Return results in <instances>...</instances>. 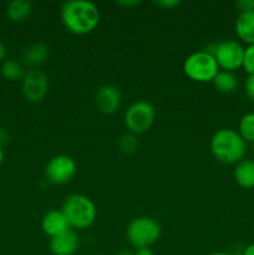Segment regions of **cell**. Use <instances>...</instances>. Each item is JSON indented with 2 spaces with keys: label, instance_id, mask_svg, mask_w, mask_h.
<instances>
[{
  "label": "cell",
  "instance_id": "1",
  "mask_svg": "<svg viewBox=\"0 0 254 255\" xmlns=\"http://www.w3.org/2000/svg\"><path fill=\"white\" fill-rule=\"evenodd\" d=\"M61 20L72 34H89L100 21L99 7L87 0H70L62 4Z\"/></svg>",
  "mask_w": 254,
  "mask_h": 255
},
{
  "label": "cell",
  "instance_id": "2",
  "mask_svg": "<svg viewBox=\"0 0 254 255\" xmlns=\"http://www.w3.org/2000/svg\"><path fill=\"white\" fill-rule=\"evenodd\" d=\"M211 151L219 162L237 164L244 159L247 153V142L239 132L231 128H221L212 136Z\"/></svg>",
  "mask_w": 254,
  "mask_h": 255
},
{
  "label": "cell",
  "instance_id": "3",
  "mask_svg": "<svg viewBox=\"0 0 254 255\" xmlns=\"http://www.w3.org/2000/svg\"><path fill=\"white\" fill-rule=\"evenodd\" d=\"M70 228L86 229L96 219V206L84 194H71L64 201L61 208Z\"/></svg>",
  "mask_w": 254,
  "mask_h": 255
},
{
  "label": "cell",
  "instance_id": "4",
  "mask_svg": "<svg viewBox=\"0 0 254 255\" xmlns=\"http://www.w3.org/2000/svg\"><path fill=\"white\" fill-rule=\"evenodd\" d=\"M161 227L158 222L151 217H137L129 222L126 229L127 241L133 248H149L158 241Z\"/></svg>",
  "mask_w": 254,
  "mask_h": 255
},
{
  "label": "cell",
  "instance_id": "5",
  "mask_svg": "<svg viewBox=\"0 0 254 255\" xmlns=\"http://www.w3.org/2000/svg\"><path fill=\"white\" fill-rule=\"evenodd\" d=\"M184 74L197 82L213 81L218 74L219 66L212 54L206 50L196 51L189 55L183 64Z\"/></svg>",
  "mask_w": 254,
  "mask_h": 255
},
{
  "label": "cell",
  "instance_id": "6",
  "mask_svg": "<svg viewBox=\"0 0 254 255\" xmlns=\"http://www.w3.org/2000/svg\"><path fill=\"white\" fill-rule=\"evenodd\" d=\"M206 51L213 55L218 66L224 71L233 72L243 66L244 47L236 40H224L218 44H212Z\"/></svg>",
  "mask_w": 254,
  "mask_h": 255
},
{
  "label": "cell",
  "instance_id": "7",
  "mask_svg": "<svg viewBox=\"0 0 254 255\" xmlns=\"http://www.w3.org/2000/svg\"><path fill=\"white\" fill-rule=\"evenodd\" d=\"M156 120V110L144 100L134 101L125 112V125L133 134L148 131Z\"/></svg>",
  "mask_w": 254,
  "mask_h": 255
},
{
  "label": "cell",
  "instance_id": "8",
  "mask_svg": "<svg viewBox=\"0 0 254 255\" xmlns=\"http://www.w3.org/2000/svg\"><path fill=\"white\" fill-rule=\"evenodd\" d=\"M76 162L66 154L55 156L47 162L45 168V177L52 184H65L71 181L76 174Z\"/></svg>",
  "mask_w": 254,
  "mask_h": 255
},
{
  "label": "cell",
  "instance_id": "9",
  "mask_svg": "<svg viewBox=\"0 0 254 255\" xmlns=\"http://www.w3.org/2000/svg\"><path fill=\"white\" fill-rule=\"evenodd\" d=\"M47 89H49V80L41 70L31 69L25 72L24 77L21 79V91L27 101H41L47 94Z\"/></svg>",
  "mask_w": 254,
  "mask_h": 255
},
{
  "label": "cell",
  "instance_id": "10",
  "mask_svg": "<svg viewBox=\"0 0 254 255\" xmlns=\"http://www.w3.org/2000/svg\"><path fill=\"white\" fill-rule=\"evenodd\" d=\"M121 104V94L114 85H102L95 95V106L101 114L111 115L117 111Z\"/></svg>",
  "mask_w": 254,
  "mask_h": 255
},
{
  "label": "cell",
  "instance_id": "11",
  "mask_svg": "<svg viewBox=\"0 0 254 255\" xmlns=\"http://www.w3.org/2000/svg\"><path fill=\"white\" fill-rule=\"evenodd\" d=\"M80 246L79 234L72 229L50 239L49 248L54 255H74Z\"/></svg>",
  "mask_w": 254,
  "mask_h": 255
},
{
  "label": "cell",
  "instance_id": "12",
  "mask_svg": "<svg viewBox=\"0 0 254 255\" xmlns=\"http://www.w3.org/2000/svg\"><path fill=\"white\" fill-rule=\"evenodd\" d=\"M41 227L44 233L50 238L59 236L70 229L65 214L62 213V211H57V209H52L45 214L41 221Z\"/></svg>",
  "mask_w": 254,
  "mask_h": 255
},
{
  "label": "cell",
  "instance_id": "13",
  "mask_svg": "<svg viewBox=\"0 0 254 255\" xmlns=\"http://www.w3.org/2000/svg\"><path fill=\"white\" fill-rule=\"evenodd\" d=\"M233 176L242 188H254V159H242L236 164Z\"/></svg>",
  "mask_w": 254,
  "mask_h": 255
},
{
  "label": "cell",
  "instance_id": "14",
  "mask_svg": "<svg viewBox=\"0 0 254 255\" xmlns=\"http://www.w3.org/2000/svg\"><path fill=\"white\" fill-rule=\"evenodd\" d=\"M236 32L242 41L254 45V11L239 14L236 20Z\"/></svg>",
  "mask_w": 254,
  "mask_h": 255
},
{
  "label": "cell",
  "instance_id": "15",
  "mask_svg": "<svg viewBox=\"0 0 254 255\" xmlns=\"http://www.w3.org/2000/svg\"><path fill=\"white\" fill-rule=\"evenodd\" d=\"M49 55V47L44 44H32L24 50L21 55V62L26 66H39L46 60Z\"/></svg>",
  "mask_w": 254,
  "mask_h": 255
},
{
  "label": "cell",
  "instance_id": "16",
  "mask_svg": "<svg viewBox=\"0 0 254 255\" xmlns=\"http://www.w3.org/2000/svg\"><path fill=\"white\" fill-rule=\"evenodd\" d=\"M32 10L31 2L27 0H12L7 4L6 14L10 20L15 22H22L30 16Z\"/></svg>",
  "mask_w": 254,
  "mask_h": 255
},
{
  "label": "cell",
  "instance_id": "17",
  "mask_svg": "<svg viewBox=\"0 0 254 255\" xmlns=\"http://www.w3.org/2000/svg\"><path fill=\"white\" fill-rule=\"evenodd\" d=\"M212 82H213L214 87L223 94H232L236 91L237 86H238V80H237L236 75L233 72L224 71V70L218 71Z\"/></svg>",
  "mask_w": 254,
  "mask_h": 255
},
{
  "label": "cell",
  "instance_id": "18",
  "mask_svg": "<svg viewBox=\"0 0 254 255\" xmlns=\"http://www.w3.org/2000/svg\"><path fill=\"white\" fill-rule=\"evenodd\" d=\"M1 74L6 80L16 81V80H21L24 77V70H22L20 62L15 61V60H6L1 66Z\"/></svg>",
  "mask_w": 254,
  "mask_h": 255
},
{
  "label": "cell",
  "instance_id": "19",
  "mask_svg": "<svg viewBox=\"0 0 254 255\" xmlns=\"http://www.w3.org/2000/svg\"><path fill=\"white\" fill-rule=\"evenodd\" d=\"M239 134L246 142L254 143V112L242 117L239 121Z\"/></svg>",
  "mask_w": 254,
  "mask_h": 255
},
{
  "label": "cell",
  "instance_id": "20",
  "mask_svg": "<svg viewBox=\"0 0 254 255\" xmlns=\"http://www.w3.org/2000/svg\"><path fill=\"white\" fill-rule=\"evenodd\" d=\"M139 147V142L137 139L136 134L126 133L122 134L119 139V148L125 154L136 153Z\"/></svg>",
  "mask_w": 254,
  "mask_h": 255
},
{
  "label": "cell",
  "instance_id": "21",
  "mask_svg": "<svg viewBox=\"0 0 254 255\" xmlns=\"http://www.w3.org/2000/svg\"><path fill=\"white\" fill-rule=\"evenodd\" d=\"M243 69L249 75H254V45H248L244 49Z\"/></svg>",
  "mask_w": 254,
  "mask_h": 255
},
{
  "label": "cell",
  "instance_id": "22",
  "mask_svg": "<svg viewBox=\"0 0 254 255\" xmlns=\"http://www.w3.org/2000/svg\"><path fill=\"white\" fill-rule=\"evenodd\" d=\"M238 10L242 12L254 11V0H238L236 2Z\"/></svg>",
  "mask_w": 254,
  "mask_h": 255
},
{
  "label": "cell",
  "instance_id": "23",
  "mask_svg": "<svg viewBox=\"0 0 254 255\" xmlns=\"http://www.w3.org/2000/svg\"><path fill=\"white\" fill-rule=\"evenodd\" d=\"M244 90H246L247 96L254 102V75H249L247 77L246 84H244Z\"/></svg>",
  "mask_w": 254,
  "mask_h": 255
},
{
  "label": "cell",
  "instance_id": "24",
  "mask_svg": "<svg viewBox=\"0 0 254 255\" xmlns=\"http://www.w3.org/2000/svg\"><path fill=\"white\" fill-rule=\"evenodd\" d=\"M179 2L181 1H178V0H159V1H154V4L163 7V9H172L174 6H178Z\"/></svg>",
  "mask_w": 254,
  "mask_h": 255
},
{
  "label": "cell",
  "instance_id": "25",
  "mask_svg": "<svg viewBox=\"0 0 254 255\" xmlns=\"http://www.w3.org/2000/svg\"><path fill=\"white\" fill-rule=\"evenodd\" d=\"M7 141H9V133H7L6 129L0 127V146L7 143Z\"/></svg>",
  "mask_w": 254,
  "mask_h": 255
},
{
  "label": "cell",
  "instance_id": "26",
  "mask_svg": "<svg viewBox=\"0 0 254 255\" xmlns=\"http://www.w3.org/2000/svg\"><path fill=\"white\" fill-rule=\"evenodd\" d=\"M133 255H154V254L149 248H139V249H136V252H134Z\"/></svg>",
  "mask_w": 254,
  "mask_h": 255
},
{
  "label": "cell",
  "instance_id": "27",
  "mask_svg": "<svg viewBox=\"0 0 254 255\" xmlns=\"http://www.w3.org/2000/svg\"><path fill=\"white\" fill-rule=\"evenodd\" d=\"M139 2L141 1H138V0H122V1H119V4L120 5H122V6H134V5H138Z\"/></svg>",
  "mask_w": 254,
  "mask_h": 255
},
{
  "label": "cell",
  "instance_id": "28",
  "mask_svg": "<svg viewBox=\"0 0 254 255\" xmlns=\"http://www.w3.org/2000/svg\"><path fill=\"white\" fill-rule=\"evenodd\" d=\"M242 255H254V243L247 246L246 248L243 249V253H242Z\"/></svg>",
  "mask_w": 254,
  "mask_h": 255
},
{
  "label": "cell",
  "instance_id": "29",
  "mask_svg": "<svg viewBox=\"0 0 254 255\" xmlns=\"http://www.w3.org/2000/svg\"><path fill=\"white\" fill-rule=\"evenodd\" d=\"M5 56H6V47L0 41V61H2L5 59Z\"/></svg>",
  "mask_w": 254,
  "mask_h": 255
},
{
  "label": "cell",
  "instance_id": "30",
  "mask_svg": "<svg viewBox=\"0 0 254 255\" xmlns=\"http://www.w3.org/2000/svg\"><path fill=\"white\" fill-rule=\"evenodd\" d=\"M115 255H133V253L131 251H127V249H122V251L117 252Z\"/></svg>",
  "mask_w": 254,
  "mask_h": 255
},
{
  "label": "cell",
  "instance_id": "31",
  "mask_svg": "<svg viewBox=\"0 0 254 255\" xmlns=\"http://www.w3.org/2000/svg\"><path fill=\"white\" fill-rule=\"evenodd\" d=\"M209 255H234L232 253H227V252H216V253H212Z\"/></svg>",
  "mask_w": 254,
  "mask_h": 255
},
{
  "label": "cell",
  "instance_id": "32",
  "mask_svg": "<svg viewBox=\"0 0 254 255\" xmlns=\"http://www.w3.org/2000/svg\"><path fill=\"white\" fill-rule=\"evenodd\" d=\"M2 159H4V152H2L1 146H0V166H1L2 163Z\"/></svg>",
  "mask_w": 254,
  "mask_h": 255
},
{
  "label": "cell",
  "instance_id": "33",
  "mask_svg": "<svg viewBox=\"0 0 254 255\" xmlns=\"http://www.w3.org/2000/svg\"><path fill=\"white\" fill-rule=\"evenodd\" d=\"M252 149H253V154H254V143H253V148H252Z\"/></svg>",
  "mask_w": 254,
  "mask_h": 255
}]
</instances>
